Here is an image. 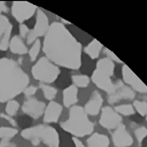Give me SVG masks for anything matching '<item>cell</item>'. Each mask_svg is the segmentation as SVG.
<instances>
[{
	"label": "cell",
	"mask_w": 147,
	"mask_h": 147,
	"mask_svg": "<svg viewBox=\"0 0 147 147\" xmlns=\"http://www.w3.org/2000/svg\"><path fill=\"white\" fill-rule=\"evenodd\" d=\"M14 146V144L11 143L10 139H1L0 141V147H12Z\"/></svg>",
	"instance_id": "33"
},
{
	"label": "cell",
	"mask_w": 147,
	"mask_h": 147,
	"mask_svg": "<svg viewBox=\"0 0 147 147\" xmlns=\"http://www.w3.org/2000/svg\"><path fill=\"white\" fill-rule=\"evenodd\" d=\"M103 49L102 44L96 39H93L90 43L87 44V46L84 48V52L92 59H96L100 54L101 50Z\"/></svg>",
	"instance_id": "20"
},
{
	"label": "cell",
	"mask_w": 147,
	"mask_h": 147,
	"mask_svg": "<svg viewBox=\"0 0 147 147\" xmlns=\"http://www.w3.org/2000/svg\"><path fill=\"white\" fill-rule=\"evenodd\" d=\"M19 29H20V34H21V38H24V37L27 36V34L29 32V29L26 25L21 24L19 27Z\"/></svg>",
	"instance_id": "30"
},
{
	"label": "cell",
	"mask_w": 147,
	"mask_h": 147,
	"mask_svg": "<svg viewBox=\"0 0 147 147\" xmlns=\"http://www.w3.org/2000/svg\"><path fill=\"white\" fill-rule=\"evenodd\" d=\"M31 74L36 81L42 83H51L59 78L61 70L46 57H41L32 67Z\"/></svg>",
	"instance_id": "6"
},
{
	"label": "cell",
	"mask_w": 147,
	"mask_h": 147,
	"mask_svg": "<svg viewBox=\"0 0 147 147\" xmlns=\"http://www.w3.org/2000/svg\"><path fill=\"white\" fill-rule=\"evenodd\" d=\"M37 91V88L36 86H33V85H30V86H27V88L24 90V95L26 97H30V96H33L34 94L36 93Z\"/></svg>",
	"instance_id": "31"
},
{
	"label": "cell",
	"mask_w": 147,
	"mask_h": 147,
	"mask_svg": "<svg viewBox=\"0 0 147 147\" xmlns=\"http://www.w3.org/2000/svg\"><path fill=\"white\" fill-rule=\"evenodd\" d=\"M46 105L43 101H39L36 98H29L24 101L22 106V110L27 116L37 120L44 114Z\"/></svg>",
	"instance_id": "12"
},
{
	"label": "cell",
	"mask_w": 147,
	"mask_h": 147,
	"mask_svg": "<svg viewBox=\"0 0 147 147\" xmlns=\"http://www.w3.org/2000/svg\"><path fill=\"white\" fill-rule=\"evenodd\" d=\"M61 21H63V24H67V25L70 24L69 22H67V21H65V20H63V19H61Z\"/></svg>",
	"instance_id": "36"
},
{
	"label": "cell",
	"mask_w": 147,
	"mask_h": 147,
	"mask_svg": "<svg viewBox=\"0 0 147 147\" xmlns=\"http://www.w3.org/2000/svg\"><path fill=\"white\" fill-rule=\"evenodd\" d=\"M117 113L119 115H124V116H133L134 114V106L131 104H121V105H117L114 108Z\"/></svg>",
	"instance_id": "22"
},
{
	"label": "cell",
	"mask_w": 147,
	"mask_h": 147,
	"mask_svg": "<svg viewBox=\"0 0 147 147\" xmlns=\"http://www.w3.org/2000/svg\"><path fill=\"white\" fill-rule=\"evenodd\" d=\"M61 128L75 137H83L94 131V124L90 121L84 108L81 106H72L69 110V118L61 122Z\"/></svg>",
	"instance_id": "3"
},
{
	"label": "cell",
	"mask_w": 147,
	"mask_h": 147,
	"mask_svg": "<svg viewBox=\"0 0 147 147\" xmlns=\"http://www.w3.org/2000/svg\"><path fill=\"white\" fill-rule=\"evenodd\" d=\"M103 104V98L98 90L94 91L87 103L83 107L87 115L96 116L100 112Z\"/></svg>",
	"instance_id": "15"
},
{
	"label": "cell",
	"mask_w": 147,
	"mask_h": 147,
	"mask_svg": "<svg viewBox=\"0 0 147 147\" xmlns=\"http://www.w3.org/2000/svg\"><path fill=\"white\" fill-rule=\"evenodd\" d=\"M12 15L16 19L17 22L22 24L24 21L30 19L35 12L37 11V7L32 3L26 1H14L12 4Z\"/></svg>",
	"instance_id": "8"
},
{
	"label": "cell",
	"mask_w": 147,
	"mask_h": 147,
	"mask_svg": "<svg viewBox=\"0 0 147 147\" xmlns=\"http://www.w3.org/2000/svg\"><path fill=\"white\" fill-rule=\"evenodd\" d=\"M145 117H146V122H147V115H146Z\"/></svg>",
	"instance_id": "37"
},
{
	"label": "cell",
	"mask_w": 147,
	"mask_h": 147,
	"mask_svg": "<svg viewBox=\"0 0 147 147\" xmlns=\"http://www.w3.org/2000/svg\"><path fill=\"white\" fill-rule=\"evenodd\" d=\"M134 109L136 111L140 116H146L147 115V102L144 100H134Z\"/></svg>",
	"instance_id": "25"
},
{
	"label": "cell",
	"mask_w": 147,
	"mask_h": 147,
	"mask_svg": "<svg viewBox=\"0 0 147 147\" xmlns=\"http://www.w3.org/2000/svg\"><path fill=\"white\" fill-rule=\"evenodd\" d=\"M8 12V7L6 5V2L0 1V15L1 13H7Z\"/></svg>",
	"instance_id": "35"
},
{
	"label": "cell",
	"mask_w": 147,
	"mask_h": 147,
	"mask_svg": "<svg viewBox=\"0 0 147 147\" xmlns=\"http://www.w3.org/2000/svg\"><path fill=\"white\" fill-rule=\"evenodd\" d=\"M122 76L126 85L129 86L134 91L139 92V93H147V86L145 83L126 64H124L122 67Z\"/></svg>",
	"instance_id": "10"
},
{
	"label": "cell",
	"mask_w": 147,
	"mask_h": 147,
	"mask_svg": "<svg viewBox=\"0 0 147 147\" xmlns=\"http://www.w3.org/2000/svg\"><path fill=\"white\" fill-rule=\"evenodd\" d=\"M0 117H1L2 119H4V120H6V121H8L10 124H12V126H17V124H16V121L12 118V117H10L8 115H4V114H0Z\"/></svg>",
	"instance_id": "32"
},
{
	"label": "cell",
	"mask_w": 147,
	"mask_h": 147,
	"mask_svg": "<svg viewBox=\"0 0 147 147\" xmlns=\"http://www.w3.org/2000/svg\"><path fill=\"white\" fill-rule=\"evenodd\" d=\"M13 25L10 23L9 19L4 15H0V50L6 51L9 48L11 32Z\"/></svg>",
	"instance_id": "14"
},
{
	"label": "cell",
	"mask_w": 147,
	"mask_h": 147,
	"mask_svg": "<svg viewBox=\"0 0 147 147\" xmlns=\"http://www.w3.org/2000/svg\"><path fill=\"white\" fill-rule=\"evenodd\" d=\"M40 88H41V90L43 91L44 97L49 101H53V99L56 97L57 93H58V90H57L56 88L51 85H48V84L41 83Z\"/></svg>",
	"instance_id": "23"
},
{
	"label": "cell",
	"mask_w": 147,
	"mask_h": 147,
	"mask_svg": "<svg viewBox=\"0 0 147 147\" xmlns=\"http://www.w3.org/2000/svg\"><path fill=\"white\" fill-rule=\"evenodd\" d=\"M41 49V40L40 39H37L32 43L31 48L29 49L28 54H29V58H30V61H35L37 56H38L39 52H40Z\"/></svg>",
	"instance_id": "26"
},
{
	"label": "cell",
	"mask_w": 147,
	"mask_h": 147,
	"mask_svg": "<svg viewBox=\"0 0 147 147\" xmlns=\"http://www.w3.org/2000/svg\"><path fill=\"white\" fill-rule=\"evenodd\" d=\"M72 141H73V143H74V145H75V147H86V146L84 145V143L82 142V141L78 137H75V136H73V137H72Z\"/></svg>",
	"instance_id": "34"
},
{
	"label": "cell",
	"mask_w": 147,
	"mask_h": 147,
	"mask_svg": "<svg viewBox=\"0 0 147 147\" xmlns=\"http://www.w3.org/2000/svg\"><path fill=\"white\" fill-rule=\"evenodd\" d=\"M19 131L12 126H0V138L1 139H11L16 134H18Z\"/></svg>",
	"instance_id": "24"
},
{
	"label": "cell",
	"mask_w": 147,
	"mask_h": 147,
	"mask_svg": "<svg viewBox=\"0 0 147 147\" xmlns=\"http://www.w3.org/2000/svg\"><path fill=\"white\" fill-rule=\"evenodd\" d=\"M46 58L57 66L78 70L82 64V45L63 23L50 25L43 41Z\"/></svg>",
	"instance_id": "1"
},
{
	"label": "cell",
	"mask_w": 147,
	"mask_h": 147,
	"mask_svg": "<svg viewBox=\"0 0 147 147\" xmlns=\"http://www.w3.org/2000/svg\"><path fill=\"white\" fill-rule=\"evenodd\" d=\"M112 141L115 147H129L133 145L134 138L125 124H121L112 133Z\"/></svg>",
	"instance_id": "13"
},
{
	"label": "cell",
	"mask_w": 147,
	"mask_h": 147,
	"mask_svg": "<svg viewBox=\"0 0 147 147\" xmlns=\"http://www.w3.org/2000/svg\"><path fill=\"white\" fill-rule=\"evenodd\" d=\"M115 65L109 58H101L96 65V70L92 75V81L101 90L107 92L110 95L115 91V83L112 81V76L114 75Z\"/></svg>",
	"instance_id": "5"
},
{
	"label": "cell",
	"mask_w": 147,
	"mask_h": 147,
	"mask_svg": "<svg viewBox=\"0 0 147 147\" xmlns=\"http://www.w3.org/2000/svg\"><path fill=\"white\" fill-rule=\"evenodd\" d=\"M110 140L106 135L101 133H94L87 139V146L88 147H108Z\"/></svg>",
	"instance_id": "18"
},
{
	"label": "cell",
	"mask_w": 147,
	"mask_h": 147,
	"mask_svg": "<svg viewBox=\"0 0 147 147\" xmlns=\"http://www.w3.org/2000/svg\"><path fill=\"white\" fill-rule=\"evenodd\" d=\"M115 91L108 96V102L110 104H116L121 100H133L136 97V92L129 86L126 85L123 81H117L115 83Z\"/></svg>",
	"instance_id": "11"
},
{
	"label": "cell",
	"mask_w": 147,
	"mask_h": 147,
	"mask_svg": "<svg viewBox=\"0 0 147 147\" xmlns=\"http://www.w3.org/2000/svg\"><path fill=\"white\" fill-rule=\"evenodd\" d=\"M50 27L49 19L47 15L42 11L41 9H37L36 15V23L34 25L33 29H30L26 36V43L32 44L34 41L39 39V37L45 36Z\"/></svg>",
	"instance_id": "7"
},
{
	"label": "cell",
	"mask_w": 147,
	"mask_h": 147,
	"mask_svg": "<svg viewBox=\"0 0 147 147\" xmlns=\"http://www.w3.org/2000/svg\"><path fill=\"white\" fill-rule=\"evenodd\" d=\"M20 109V103L16 100H10L8 101L6 105V113L10 117H13L17 114V112Z\"/></svg>",
	"instance_id": "27"
},
{
	"label": "cell",
	"mask_w": 147,
	"mask_h": 147,
	"mask_svg": "<svg viewBox=\"0 0 147 147\" xmlns=\"http://www.w3.org/2000/svg\"><path fill=\"white\" fill-rule=\"evenodd\" d=\"M99 124L106 129H115L122 124V117L110 106L101 108Z\"/></svg>",
	"instance_id": "9"
},
{
	"label": "cell",
	"mask_w": 147,
	"mask_h": 147,
	"mask_svg": "<svg viewBox=\"0 0 147 147\" xmlns=\"http://www.w3.org/2000/svg\"><path fill=\"white\" fill-rule=\"evenodd\" d=\"M61 112H63V107H61V104L56 101H50L48 106L45 108L43 114L44 123H57L61 115Z\"/></svg>",
	"instance_id": "16"
},
{
	"label": "cell",
	"mask_w": 147,
	"mask_h": 147,
	"mask_svg": "<svg viewBox=\"0 0 147 147\" xmlns=\"http://www.w3.org/2000/svg\"><path fill=\"white\" fill-rule=\"evenodd\" d=\"M29 78L22 67L10 58L0 59V102L13 100L28 86Z\"/></svg>",
	"instance_id": "2"
},
{
	"label": "cell",
	"mask_w": 147,
	"mask_h": 147,
	"mask_svg": "<svg viewBox=\"0 0 147 147\" xmlns=\"http://www.w3.org/2000/svg\"><path fill=\"white\" fill-rule=\"evenodd\" d=\"M22 138L31 141L34 146L41 142L48 147H59V135L56 129L47 124H37L24 129L21 133Z\"/></svg>",
	"instance_id": "4"
},
{
	"label": "cell",
	"mask_w": 147,
	"mask_h": 147,
	"mask_svg": "<svg viewBox=\"0 0 147 147\" xmlns=\"http://www.w3.org/2000/svg\"><path fill=\"white\" fill-rule=\"evenodd\" d=\"M134 135H136V141H138L139 144H141L147 136V128H145V126H138V128H136L134 129Z\"/></svg>",
	"instance_id": "28"
},
{
	"label": "cell",
	"mask_w": 147,
	"mask_h": 147,
	"mask_svg": "<svg viewBox=\"0 0 147 147\" xmlns=\"http://www.w3.org/2000/svg\"><path fill=\"white\" fill-rule=\"evenodd\" d=\"M9 48L12 53L19 54V55H24V54H26L28 52L26 45L22 41V38L18 36H15L10 39Z\"/></svg>",
	"instance_id": "19"
},
{
	"label": "cell",
	"mask_w": 147,
	"mask_h": 147,
	"mask_svg": "<svg viewBox=\"0 0 147 147\" xmlns=\"http://www.w3.org/2000/svg\"><path fill=\"white\" fill-rule=\"evenodd\" d=\"M12 147H15V145H14V146H12Z\"/></svg>",
	"instance_id": "38"
},
{
	"label": "cell",
	"mask_w": 147,
	"mask_h": 147,
	"mask_svg": "<svg viewBox=\"0 0 147 147\" xmlns=\"http://www.w3.org/2000/svg\"><path fill=\"white\" fill-rule=\"evenodd\" d=\"M103 50H104V53H105L106 55H107V58H109L110 60H112L113 62H117V63H122L121 60L119 59L118 57H117L115 54L113 53V52L109 50L108 48H106V47H105V48H103Z\"/></svg>",
	"instance_id": "29"
},
{
	"label": "cell",
	"mask_w": 147,
	"mask_h": 147,
	"mask_svg": "<svg viewBox=\"0 0 147 147\" xmlns=\"http://www.w3.org/2000/svg\"><path fill=\"white\" fill-rule=\"evenodd\" d=\"M63 105L66 108L74 106V104L78 101V88L75 85H69L68 88H64L63 92Z\"/></svg>",
	"instance_id": "17"
},
{
	"label": "cell",
	"mask_w": 147,
	"mask_h": 147,
	"mask_svg": "<svg viewBox=\"0 0 147 147\" xmlns=\"http://www.w3.org/2000/svg\"><path fill=\"white\" fill-rule=\"evenodd\" d=\"M72 83L76 88H87L90 84V78L87 75H74L71 77Z\"/></svg>",
	"instance_id": "21"
}]
</instances>
